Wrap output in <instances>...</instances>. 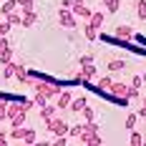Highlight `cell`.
<instances>
[{"instance_id":"7402d4cb","label":"cell","mask_w":146,"mask_h":146,"mask_svg":"<svg viewBox=\"0 0 146 146\" xmlns=\"http://www.w3.org/2000/svg\"><path fill=\"white\" fill-rule=\"evenodd\" d=\"M129 141H131L133 146H141V144H144V136H141V133H139V131H133L131 136H129Z\"/></svg>"},{"instance_id":"52a82bcc","label":"cell","mask_w":146,"mask_h":146,"mask_svg":"<svg viewBox=\"0 0 146 146\" xmlns=\"http://www.w3.org/2000/svg\"><path fill=\"white\" fill-rule=\"evenodd\" d=\"M113 35H116L118 40H131V38H133V28H131V25H126V23H121V25H116Z\"/></svg>"},{"instance_id":"1f68e13d","label":"cell","mask_w":146,"mask_h":146,"mask_svg":"<svg viewBox=\"0 0 146 146\" xmlns=\"http://www.w3.org/2000/svg\"><path fill=\"white\" fill-rule=\"evenodd\" d=\"M139 96V88H129V98H136Z\"/></svg>"},{"instance_id":"30bf717a","label":"cell","mask_w":146,"mask_h":146,"mask_svg":"<svg viewBox=\"0 0 146 146\" xmlns=\"http://www.w3.org/2000/svg\"><path fill=\"white\" fill-rule=\"evenodd\" d=\"M106 68H108V73H118V71H126V60H121V58H111L108 63H106Z\"/></svg>"},{"instance_id":"ac0fdd59","label":"cell","mask_w":146,"mask_h":146,"mask_svg":"<svg viewBox=\"0 0 146 146\" xmlns=\"http://www.w3.org/2000/svg\"><path fill=\"white\" fill-rule=\"evenodd\" d=\"M111 83H113V78H111V76H103V78H98V88H101L103 93H108Z\"/></svg>"},{"instance_id":"d590c367","label":"cell","mask_w":146,"mask_h":146,"mask_svg":"<svg viewBox=\"0 0 146 146\" xmlns=\"http://www.w3.org/2000/svg\"><path fill=\"white\" fill-rule=\"evenodd\" d=\"M141 78H144V81H146V73H144V76H141Z\"/></svg>"},{"instance_id":"ba28073f","label":"cell","mask_w":146,"mask_h":146,"mask_svg":"<svg viewBox=\"0 0 146 146\" xmlns=\"http://www.w3.org/2000/svg\"><path fill=\"white\" fill-rule=\"evenodd\" d=\"M20 13H23V18H20V25H23V28H30V25H35V20H38L35 10H20Z\"/></svg>"},{"instance_id":"f546056e","label":"cell","mask_w":146,"mask_h":146,"mask_svg":"<svg viewBox=\"0 0 146 146\" xmlns=\"http://www.w3.org/2000/svg\"><path fill=\"white\" fill-rule=\"evenodd\" d=\"M8 30H10V23L3 20V23H0V35H8Z\"/></svg>"},{"instance_id":"8992f818","label":"cell","mask_w":146,"mask_h":146,"mask_svg":"<svg viewBox=\"0 0 146 146\" xmlns=\"http://www.w3.org/2000/svg\"><path fill=\"white\" fill-rule=\"evenodd\" d=\"M13 58V48L8 43V35H0V63L5 66V63H10Z\"/></svg>"},{"instance_id":"3957f363","label":"cell","mask_w":146,"mask_h":146,"mask_svg":"<svg viewBox=\"0 0 146 146\" xmlns=\"http://www.w3.org/2000/svg\"><path fill=\"white\" fill-rule=\"evenodd\" d=\"M108 96L116 98L118 103H129L131 101V98H129V86H126V83H116V81H113L111 88H108Z\"/></svg>"},{"instance_id":"ffe728a7","label":"cell","mask_w":146,"mask_h":146,"mask_svg":"<svg viewBox=\"0 0 146 146\" xmlns=\"http://www.w3.org/2000/svg\"><path fill=\"white\" fill-rule=\"evenodd\" d=\"M103 5H106V10H108V13H116L118 8H121V3H118V0H103Z\"/></svg>"},{"instance_id":"4316f807","label":"cell","mask_w":146,"mask_h":146,"mask_svg":"<svg viewBox=\"0 0 146 146\" xmlns=\"http://www.w3.org/2000/svg\"><path fill=\"white\" fill-rule=\"evenodd\" d=\"M144 86V78L141 76H133V81H131V88H141Z\"/></svg>"},{"instance_id":"277c9868","label":"cell","mask_w":146,"mask_h":146,"mask_svg":"<svg viewBox=\"0 0 146 146\" xmlns=\"http://www.w3.org/2000/svg\"><path fill=\"white\" fill-rule=\"evenodd\" d=\"M45 123H48V131H50V133H56V136H63V133H68V129H71V126H68L63 118H56V116H53V118H48Z\"/></svg>"},{"instance_id":"e0dca14e","label":"cell","mask_w":146,"mask_h":146,"mask_svg":"<svg viewBox=\"0 0 146 146\" xmlns=\"http://www.w3.org/2000/svg\"><path fill=\"white\" fill-rule=\"evenodd\" d=\"M0 76H3L5 81H8V78H13V76H15V63H13V60L3 66V71H0Z\"/></svg>"},{"instance_id":"603a6c76","label":"cell","mask_w":146,"mask_h":146,"mask_svg":"<svg viewBox=\"0 0 146 146\" xmlns=\"http://www.w3.org/2000/svg\"><path fill=\"white\" fill-rule=\"evenodd\" d=\"M136 118H139V113H129V116H126V129H129V131L136 126Z\"/></svg>"},{"instance_id":"836d02e7","label":"cell","mask_w":146,"mask_h":146,"mask_svg":"<svg viewBox=\"0 0 146 146\" xmlns=\"http://www.w3.org/2000/svg\"><path fill=\"white\" fill-rule=\"evenodd\" d=\"M5 144H8V136H5V133L0 131V146H5Z\"/></svg>"},{"instance_id":"5bb4252c","label":"cell","mask_w":146,"mask_h":146,"mask_svg":"<svg viewBox=\"0 0 146 146\" xmlns=\"http://www.w3.org/2000/svg\"><path fill=\"white\" fill-rule=\"evenodd\" d=\"M71 10H73V15H81V18H86V20L91 18V13H93L91 8H86V5H83V3H81V5H73Z\"/></svg>"},{"instance_id":"5b68a950","label":"cell","mask_w":146,"mask_h":146,"mask_svg":"<svg viewBox=\"0 0 146 146\" xmlns=\"http://www.w3.org/2000/svg\"><path fill=\"white\" fill-rule=\"evenodd\" d=\"M58 23H60V28H68V30L78 28V25H76V15H73V10H66V8L58 10Z\"/></svg>"},{"instance_id":"d6986e66","label":"cell","mask_w":146,"mask_h":146,"mask_svg":"<svg viewBox=\"0 0 146 146\" xmlns=\"http://www.w3.org/2000/svg\"><path fill=\"white\" fill-rule=\"evenodd\" d=\"M20 18H23V13H18V10H13V13L5 15V20H8L10 25H20Z\"/></svg>"},{"instance_id":"cb8c5ba5","label":"cell","mask_w":146,"mask_h":146,"mask_svg":"<svg viewBox=\"0 0 146 146\" xmlns=\"http://www.w3.org/2000/svg\"><path fill=\"white\" fill-rule=\"evenodd\" d=\"M81 113H83V118H86V121H93V108H91V106H83V111H81Z\"/></svg>"},{"instance_id":"d6a6232c","label":"cell","mask_w":146,"mask_h":146,"mask_svg":"<svg viewBox=\"0 0 146 146\" xmlns=\"http://www.w3.org/2000/svg\"><path fill=\"white\" fill-rule=\"evenodd\" d=\"M139 116H141V118H146V101H144V106L139 108Z\"/></svg>"},{"instance_id":"83f0119b","label":"cell","mask_w":146,"mask_h":146,"mask_svg":"<svg viewBox=\"0 0 146 146\" xmlns=\"http://www.w3.org/2000/svg\"><path fill=\"white\" fill-rule=\"evenodd\" d=\"M53 144H56V146H66V144H68V136H66V133H63V136H56Z\"/></svg>"},{"instance_id":"4fadbf2b","label":"cell","mask_w":146,"mask_h":146,"mask_svg":"<svg viewBox=\"0 0 146 146\" xmlns=\"http://www.w3.org/2000/svg\"><path fill=\"white\" fill-rule=\"evenodd\" d=\"M86 103H88V98H83V96H81V98H73V101H71V106H68V108H71L73 113H81Z\"/></svg>"},{"instance_id":"6da1fadb","label":"cell","mask_w":146,"mask_h":146,"mask_svg":"<svg viewBox=\"0 0 146 146\" xmlns=\"http://www.w3.org/2000/svg\"><path fill=\"white\" fill-rule=\"evenodd\" d=\"M33 108V101H8V121L13 126H23L28 121V111Z\"/></svg>"},{"instance_id":"4dcf8cb0","label":"cell","mask_w":146,"mask_h":146,"mask_svg":"<svg viewBox=\"0 0 146 146\" xmlns=\"http://www.w3.org/2000/svg\"><path fill=\"white\" fill-rule=\"evenodd\" d=\"M60 8H66V10H71V8H73V0H60Z\"/></svg>"},{"instance_id":"8fae6325","label":"cell","mask_w":146,"mask_h":146,"mask_svg":"<svg viewBox=\"0 0 146 146\" xmlns=\"http://www.w3.org/2000/svg\"><path fill=\"white\" fill-rule=\"evenodd\" d=\"M103 20H106V15H103V13H91V18H88V28L98 30L103 25Z\"/></svg>"},{"instance_id":"2e32d148","label":"cell","mask_w":146,"mask_h":146,"mask_svg":"<svg viewBox=\"0 0 146 146\" xmlns=\"http://www.w3.org/2000/svg\"><path fill=\"white\" fill-rule=\"evenodd\" d=\"M13 10H18V0H5V3L0 5V13H3V15L13 13Z\"/></svg>"},{"instance_id":"484cf974","label":"cell","mask_w":146,"mask_h":146,"mask_svg":"<svg viewBox=\"0 0 146 146\" xmlns=\"http://www.w3.org/2000/svg\"><path fill=\"white\" fill-rule=\"evenodd\" d=\"M23 141H25V144H33V141H35V131H33V129H28V131H25V139H23Z\"/></svg>"},{"instance_id":"9a60e30c","label":"cell","mask_w":146,"mask_h":146,"mask_svg":"<svg viewBox=\"0 0 146 146\" xmlns=\"http://www.w3.org/2000/svg\"><path fill=\"white\" fill-rule=\"evenodd\" d=\"M25 131H28V129H25V123H23V126H13L10 139H15V141H23V139H25Z\"/></svg>"},{"instance_id":"7a4b0ae2","label":"cell","mask_w":146,"mask_h":146,"mask_svg":"<svg viewBox=\"0 0 146 146\" xmlns=\"http://www.w3.org/2000/svg\"><path fill=\"white\" fill-rule=\"evenodd\" d=\"M78 139L83 141V144H91V146H101L103 139L98 136V126L93 123V121H86L83 123V129H81V133H78Z\"/></svg>"},{"instance_id":"44dd1931","label":"cell","mask_w":146,"mask_h":146,"mask_svg":"<svg viewBox=\"0 0 146 146\" xmlns=\"http://www.w3.org/2000/svg\"><path fill=\"white\" fill-rule=\"evenodd\" d=\"M136 8H139V10H136V13H139V18H141V20H146V0H136Z\"/></svg>"},{"instance_id":"f1b7e54d","label":"cell","mask_w":146,"mask_h":146,"mask_svg":"<svg viewBox=\"0 0 146 146\" xmlns=\"http://www.w3.org/2000/svg\"><path fill=\"white\" fill-rule=\"evenodd\" d=\"M78 63H81V66H88V63H93V56H91V53H88V56H81Z\"/></svg>"},{"instance_id":"d4e9b609","label":"cell","mask_w":146,"mask_h":146,"mask_svg":"<svg viewBox=\"0 0 146 146\" xmlns=\"http://www.w3.org/2000/svg\"><path fill=\"white\" fill-rule=\"evenodd\" d=\"M83 33H86V38H88V40H96V38H98V30L88 28V25H86V30H83Z\"/></svg>"},{"instance_id":"e575fe53","label":"cell","mask_w":146,"mask_h":146,"mask_svg":"<svg viewBox=\"0 0 146 146\" xmlns=\"http://www.w3.org/2000/svg\"><path fill=\"white\" fill-rule=\"evenodd\" d=\"M81 3H83V0H73V5H81Z\"/></svg>"},{"instance_id":"7c38bea8","label":"cell","mask_w":146,"mask_h":146,"mask_svg":"<svg viewBox=\"0 0 146 146\" xmlns=\"http://www.w3.org/2000/svg\"><path fill=\"white\" fill-rule=\"evenodd\" d=\"M56 111H58V106H50V103H45V106H40V118H43V121H48V118L56 116Z\"/></svg>"},{"instance_id":"9c48e42d","label":"cell","mask_w":146,"mask_h":146,"mask_svg":"<svg viewBox=\"0 0 146 146\" xmlns=\"http://www.w3.org/2000/svg\"><path fill=\"white\" fill-rule=\"evenodd\" d=\"M56 98H58V103H56L58 108H68V106H71V101H73V96H71V88H68V91H60V93L56 96Z\"/></svg>"}]
</instances>
